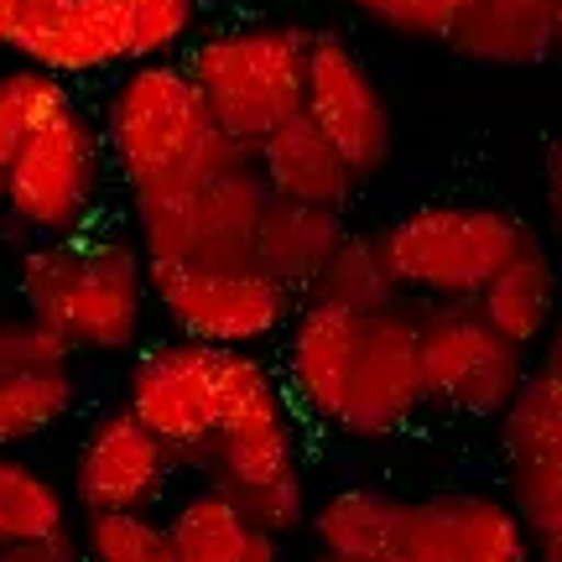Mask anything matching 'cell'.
<instances>
[{
	"instance_id": "cell-2",
	"label": "cell",
	"mask_w": 562,
	"mask_h": 562,
	"mask_svg": "<svg viewBox=\"0 0 562 562\" xmlns=\"http://www.w3.org/2000/svg\"><path fill=\"white\" fill-rule=\"evenodd\" d=\"M16 297L26 313L53 323L74 355L136 349L151 307L146 256L121 235H42L21 250Z\"/></svg>"
},
{
	"instance_id": "cell-19",
	"label": "cell",
	"mask_w": 562,
	"mask_h": 562,
	"mask_svg": "<svg viewBox=\"0 0 562 562\" xmlns=\"http://www.w3.org/2000/svg\"><path fill=\"white\" fill-rule=\"evenodd\" d=\"M167 542L172 562H271L281 552V537L245 516V505L203 480L167 510Z\"/></svg>"
},
{
	"instance_id": "cell-14",
	"label": "cell",
	"mask_w": 562,
	"mask_h": 562,
	"mask_svg": "<svg viewBox=\"0 0 562 562\" xmlns=\"http://www.w3.org/2000/svg\"><path fill=\"white\" fill-rule=\"evenodd\" d=\"M11 53L58 79H94L136 63V21L125 0H26Z\"/></svg>"
},
{
	"instance_id": "cell-29",
	"label": "cell",
	"mask_w": 562,
	"mask_h": 562,
	"mask_svg": "<svg viewBox=\"0 0 562 562\" xmlns=\"http://www.w3.org/2000/svg\"><path fill=\"white\" fill-rule=\"evenodd\" d=\"M136 21V63L140 58H172L193 37L199 0H125Z\"/></svg>"
},
{
	"instance_id": "cell-17",
	"label": "cell",
	"mask_w": 562,
	"mask_h": 562,
	"mask_svg": "<svg viewBox=\"0 0 562 562\" xmlns=\"http://www.w3.org/2000/svg\"><path fill=\"white\" fill-rule=\"evenodd\" d=\"M83 558L74 495L37 463L0 448V562H74Z\"/></svg>"
},
{
	"instance_id": "cell-33",
	"label": "cell",
	"mask_w": 562,
	"mask_h": 562,
	"mask_svg": "<svg viewBox=\"0 0 562 562\" xmlns=\"http://www.w3.org/2000/svg\"><path fill=\"white\" fill-rule=\"evenodd\" d=\"M542 364L562 375V318L552 323V328H547V355H542Z\"/></svg>"
},
{
	"instance_id": "cell-30",
	"label": "cell",
	"mask_w": 562,
	"mask_h": 562,
	"mask_svg": "<svg viewBox=\"0 0 562 562\" xmlns=\"http://www.w3.org/2000/svg\"><path fill=\"white\" fill-rule=\"evenodd\" d=\"M63 360H74V344L63 339L53 323H42L26 307L0 318V375L5 370H32V364H63Z\"/></svg>"
},
{
	"instance_id": "cell-1",
	"label": "cell",
	"mask_w": 562,
	"mask_h": 562,
	"mask_svg": "<svg viewBox=\"0 0 562 562\" xmlns=\"http://www.w3.org/2000/svg\"><path fill=\"white\" fill-rule=\"evenodd\" d=\"M281 381L307 422L349 442L402 438L422 417L417 302L339 307L302 297L281 328Z\"/></svg>"
},
{
	"instance_id": "cell-24",
	"label": "cell",
	"mask_w": 562,
	"mask_h": 562,
	"mask_svg": "<svg viewBox=\"0 0 562 562\" xmlns=\"http://www.w3.org/2000/svg\"><path fill=\"white\" fill-rule=\"evenodd\" d=\"M74 406H79L74 360L5 370L0 375V448H21V442L47 438L53 427L68 422Z\"/></svg>"
},
{
	"instance_id": "cell-8",
	"label": "cell",
	"mask_w": 562,
	"mask_h": 562,
	"mask_svg": "<svg viewBox=\"0 0 562 562\" xmlns=\"http://www.w3.org/2000/svg\"><path fill=\"white\" fill-rule=\"evenodd\" d=\"M104 131L79 110V100L63 104L58 115L21 140L5 161V193L0 214L16 224L21 235H79L89 229L104 193Z\"/></svg>"
},
{
	"instance_id": "cell-21",
	"label": "cell",
	"mask_w": 562,
	"mask_h": 562,
	"mask_svg": "<svg viewBox=\"0 0 562 562\" xmlns=\"http://www.w3.org/2000/svg\"><path fill=\"white\" fill-rule=\"evenodd\" d=\"M406 501L385 490H339L307 510V537L334 562H402Z\"/></svg>"
},
{
	"instance_id": "cell-9",
	"label": "cell",
	"mask_w": 562,
	"mask_h": 562,
	"mask_svg": "<svg viewBox=\"0 0 562 562\" xmlns=\"http://www.w3.org/2000/svg\"><path fill=\"white\" fill-rule=\"evenodd\" d=\"M146 286L167 328L182 339L224 344V349H261L281 339L297 297L256 261L199 266V261H146Z\"/></svg>"
},
{
	"instance_id": "cell-7",
	"label": "cell",
	"mask_w": 562,
	"mask_h": 562,
	"mask_svg": "<svg viewBox=\"0 0 562 562\" xmlns=\"http://www.w3.org/2000/svg\"><path fill=\"white\" fill-rule=\"evenodd\" d=\"M521 240L526 224L490 203H422L381 229L406 302H474Z\"/></svg>"
},
{
	"instance_id": "cell-18",
	"label": "cell",
	"mask_w": 562,
	"mask_h": 562,
	"mask_svg": "<svg viewBox=\"0 0 562 562\" xmlns=\"http://www.w3.org/2000/svg\"><path fill=\"white\" fill-rule=\"evenodd\" d=\"M250 157H256V172H261L266 193L286 203H313V209H339L344 214L349 199H355V188H360V178L344 161V151L302 110L286 115L277 131H266Z\"/></svg>"
},
{
	"instance_id": "cell-22",
	"label": "cell",
	"mask_w": 562,
	"mask_h": 562,
	"mask_svg": "<svg viewBox=\"0 0 562 562\" xmlns=\"http://www.w3.org/2000/svg\"><path fill=\"white\" fill-rule=\"evenodd\" d=\"M474 307H480L510 344H521V349L547 339L552 307H558V271H552L547 245L537 240L531 229H526V240L510 250V261L484 281V292L474 297Z\"/></svg>"
},
{
	"instance_id": "cell-35",
	"label": "cell",
	"mask_w": 562,
	"mask_h": 562,
	"mask_svg": "<svg viewBox=\"0 0 562 562\" xmlns=\"http://www.w3.org/2000/svg\"><path fill=\"white\" fill-rule=\"evenodd\" d=\"M552 42H558V53H562V0H558V26H552Z\"/></svg>"
},
{
	"instance_id": "cell-6",
	"label": "cell",
	"mask_w": 562,
	"mask_h": 562,
	"mask_svg": "<svg viewBox=\"0 0 562 562\" xmlns=\"http://www.w3.org/2000/svg\"><path fill=\"white\" fill-rule=\"evenodd\" d=\"M302 26L256 21V26H224L188 47V74L199 83L209 115L229 140L256 151L266 131L302 110V63H307Z\"/></svg>"
},
{
	"instance_id": "cell-3",
	"label": "cell",
	"mask_w": 562,
	"mask_h": 562,
	"mask_svg": "<svg viewBox=\"0 0 562 562\" xmlns=\"http://www.w3.org/2000/svg\"><path fill=\"white\" fill-rule=\"evenodd\" d=\"M209 484L229 490L245 505V516L266 526L271 537H297L307 526V484H302V448H297V406L286 396L281 370L245 349L235 396L224 412L220 432L203 453L199 469Z\"/></svg>"
},
{
	"instance_id": "cell-36",
	"label": "cell",
	"mask_w": 562,
	"mask_h": 562,
	"mask_svg": "<svg viewBox=\"0 0 562 562\" xmlns=\"http://www.w3.org/2000/svg\"><path fill=\"white\" fill-rule=\"evenodd\" d=\"M0 193H5V161H0Z\"/></svg>"
},
{
	"instance_id": "cell-5",
	"label": "cell",
	"mask_w": 562,
	"mask_h": 562,
	"mask_svg": "<svg viewBox=\"0 0 562 562\" xmlns=\"http://www.w3.org/2000/svg\"><path fill=\"white\" fill-rule=\"evenodd\" d=\"M266 193L256 157L229 151L188 178L157 182L131 193L136 245L146 261H199V266H245L256 261Z\"/></svg>"
},
{
	"instance_id": "cell-34",
	"label": "cell",
	"mask_w": 562,
	"mask_h": 562,
	"mask_svg": "<svg viewBox=\"0 0 562 562\" xmlns=\"http://www.w3.org/2000/svg\"><path fill=\"white\" fill-rule=\"evenodd\" d=\"M531 552H542L547 562H562V531H547V537H531Z\"/></svg>"
},
{
	"instance_id": "cell-27",
	"label": "cell",
	"mask_w": 562,
	"mask_h": 562,
	"mask_svg": "<svg viewBox=\"0 0 562 562\" xmlns=\"http://www.w3.org/2000/svg\"><path fill=\"white\" fill-rule=\"evenodd\" d=\"M79 547L100 562H172L167 521H157V510H89L79 521Z\"/></svg>"
},
{
	"instance_id": "cell-28",
	"label": "cell",
	"mask_w": 562,
	"mask_h": 562,
	"mask_svg": "<svg viewBox=\"0 0 562 562\" xmlns=\"http://www.w3.org/2000/svg\"><path fill=\"white\" fill-rule=\"evenodd\" d=\"M355 5L370 26L412 42H448L453 16H459V0H355Z\"/></svg>"
},
{
	"instance_id": "cell-23",
	"label": "cell",
	"mask_w": 562,
	"mask_h": 562,
	"mask_svg": "<svg viewBox=\"0 0 562 562\" xmlns=\"http://www.w3.org/2000/svg\"><path fill=\"white\" fill-rule=\"evenodd\" d=\"M339 235H344L339 209L271 199L261 214V235H256V266L271 271V277L302 302L307 286H313V277L323 271V261H328V250L339 245Z\"/></svg>"
},
{
	"instance_id": "cell-10",
	"label": "cell",
	"mask_w": 562,
	"mask_h": 562,
	"mask_svg": "<svg viewBox=\"0 0 562 562\" xmlns=\"http://www.w3.org/2000/svg\"><path fill=\"white\" fill-rule=\"evenodd\" d=\"M240 360L245 349L199 344L178 334L131 364L125 406L172 448L178 469H203V453H209V442L229 412V396H235Z\"/></svg>"
},
{
	"instance_id": "cell-32",
	"label": "cell",
	"mask_w": 562,
	"mask_h": 562,
	"mask_svg": "<svg viewBox=\"0 0 562 562\" xmlns=\"http://www.w3.org/2000/svg\"><path fill=\"white\" fill-rule=\"evenodd\" d=\"M21 5H26V0H0V47H11V32H16V21H21Z\"/></svg>"
},
{
	"instance_id": "cell-13",
	"label": "cell",
	"mask_w": 562,
	"mask_h": 562,
	"mask_svg": "<svg viewBox=\"0 0 562 562\" xmlns=\"http://www.w3.org/2000/svg\"><path fill=\"white\" fill-rule=\"evenodd\" d=\"M178 480V459L172 448L131 412V406H110L89 422L74 453V510H157V501Z\"/></svg>"
},
{
	"instance_id": "cell-20",
	"label": "cell",
	"mask_w": 562,
	"mask_h": 562,
	"mask_svg": "<svg viewBox=\"0 0 562 562\" xmlns=\"http://www.w3.org/2000/svg\"><path fill=\"white\" fill-rule=\"evenodd\" d=\"M552 26H558V0H459L448 42L469 63L531 68L558 53Z\"/></svg>"
},
{
	"instance_id": "cell-25",
	"label": "cell",
	"mask_w": 562,
	"mask_h": 562,
	"mask_svg": "<svg viewBox=\"0 0 562 562\" xmlns=\"http://www.w3.org/2000/svg\"><path fill=\"white\" fill-rule=\"evenodd\" d=\"M307 297L339 302V307H385V302L402 297V286L385 266L381 229H344L323 271L307 286Z\"/></svg>"
},
{
	"instance_id": "cell-26",
	"label": "cell",
	"mask_w": 562,
	"mask_h": 562,
	"mask_svg": "<svg viewBox=\"0 0 562 562\" xmlns=\"http://www.w3.org/2000/svg\"><path fill=\"white\" fill-rule=\"evenodd\" d=\"M63 104H74L68 79L47 74L37 63H16L0 74V161H11L21 140L32 136L47 115H58Z\"/></svg>"
},
{
	"instance_id": "cell-4",
	"label": "cell",
	"mask_w": 562,
	"mask_h": 562,
	"mask_svg": "<svg viewBox=\"0 0 562 562\" xmlns=\"http://www.w3.org/2000/svg\"><path fill=\"white\" fill-rule=\"evenodd\" d=\"M104 151L125 193L188 178L229 151H250L214 125L199 83L178 58L125 63L115 94L104 104Z\"/></svg>"
},
{
	"instance_id": "cell-12",
	"label": "cell",
	"mask_w": 562,
	"mask_h": 562,
	"mask_svg": "<svg viewBox=\"0 0 562 562\" xmlns=\"http://www.w3.org/2000/svg\"><path fill=\"white\" fill-rule=\"evenodd\" d=\"M302 115L339 146L360 182L385 172V161L396 151V115H391V100H385L381 79L334 32H313L307 37Z\"/></svg>"
},
{
	"instance_id": "cell-16",
	"label": "cell",
	"mask_w": 562,
	"mask_h": 562,
	"mask_svg": "<svg viewBox=\"0 0 562 562\" xmlns=\"http://www.w3.org/2000/svg\"><path fill=\"white\" fill-rule=\"evenodd\" d=\"M531 558V531L521 510L484 490H448L406 501L402 562H521Z\"/></svg>"
},
{
	"instance_id": "cell-15",
	"label": "cell",
	"mask_w": 562,
	"mask_h": 562,
	"mask_svg": "<svg viewBox=\"0 0 562 562\" xmlns=\"http://www.w3.org/2000/svg\"><path fill=\"white\" fill-rule=\"evenodd\" d=\"M501 448L510 463V505L531 537L562 531V375L526 370L521 391L501 412Z\"/></svg>"
},
{
	"instance_id": "cell-11",
	"label": "cell",
	"mask_w": 562,
	"mask_h": 562,
	"mask_svg": "<svg viewBox=\"0 0 562 562\" xmlns=\"http://www.w3.org/2000/svg\"><path fill=\"white\" fill-rule=\"evenodd\" d=\"M422 396L453 417H501L526 381V349L474 302H417Z\"/></svg>"
},
{
	"instance_id": "cell-31",
	"label": "cell",
	"mask_w": 562,
	"mask_h": 562,
	"mask_svg": "<svg viewBox=\"0 0 562 562\" xmlns=\"http://www.w3.org/2000/svg\"><path fill=\"white\" fill-rule=\"evenodd\" d=\"M547 214H552V229L562 240V140L547 151Z\"/></svg>"
}]
</instances>
